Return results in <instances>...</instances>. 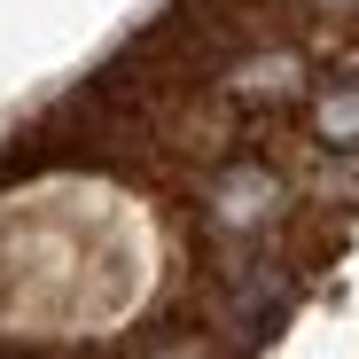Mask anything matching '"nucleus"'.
<instances>
[{
  "label": "nucleus",
  "instance_id": "1",
  "mask_svg": "<svg viewBox=\"0 0 359 359\" xmlns=\"http://www.w3.org/2000/svg\"><path fill=\"white\" fill-rule=\"evenodd\" d=\"M313 126H320L328 141H359V86H336V94H320Z\"/></svg>",
  "mask_w": 359,
  "mask_h": 359
}]
</instances>
